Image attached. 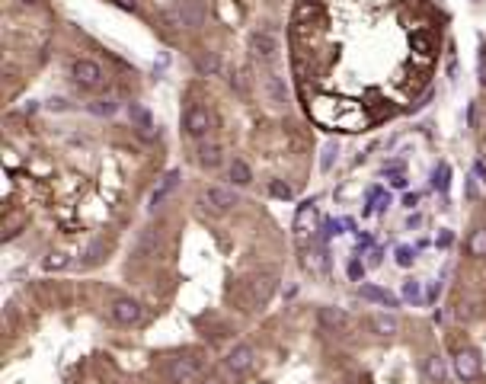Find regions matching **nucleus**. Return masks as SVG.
<instances>
[{"instance_id":"3","label":"nucleus","mask_w":486,"mask_h":384,"mask_svg":"<svg viewBox=\"0 0 486 384\" xmlns=\"http://www.w3.org/2000/svg\"><path fill=\"white\" fill-rule=\"evenodd\" d=\"M71 77H74V84L80 90H100L106 84L103 67L96 65L93 58H77L74 65H71Z\"/></svg>"},{"instance_id":"26","label":"nucleus","mask_w":486,"mask_h":384,"mask_svg":"<svg viewBox=\"0 0 486 384\" xmlns=\"http://www.w3.org/2000/svg\"><path fill=\"white\" fill-rule=\"evenodd\" d=\"M333 157H339V144H336V141H329L327 148H323V160H320V170H323V173L333 167Z\"/></svg>"},{"instance_id":"36","label":"nucleus","mask_w":486,"mask_h":384,"mask_svg":"<svg viewBox=\"0 0 486 384\" xmlns=\"http://www.w3.org/2000/svg\"><path fill=\"white\" fill-rule=\"evenodd\" d=\"M474 170H477V177H483V179H486V163H477Z\"/></svg>"},{"instance_id":"1","label":"nucleus","mask_w":486,"mask_h":384,"mask_svg":"<svg viewBox=\"0 0 486 384\" xmlns=\"http://www.w3.org/2000/svg\"><path fill=\"white\" fill-rule=\"evenodd\" d=\"M205 0H176L173 7L160 13V23L167 29H202L205 26Z\"/></svg>"},{"instance_id":"30","label":"nucleus","mask_w":486,"mask_h":384,"mask_svg":"<svg viewBox=\"0 0 486 384\" xmlns=\"http://www.w3.org/2000/svg\"><path fill=\"white\" fill-rule=\"evenodd\" d=\"M65 266H67V256L65 253H51L45 260V269H65Z\"/></svg>"},{"instance_id":"15","label":"nucleus","mask_w":486,"mask_h":384,"mask_svg":"<svg viewBox=\"0 0 486 384\" xmlns=\"http://www.w3.org/2000/svg\"><path fill=\"white\" fill-rule=\"evenodd\" d=\"M221 160H224V150H221V144H215V141L198 148V163H202V167L215 170V167H221Z\"/></svg>"},{"instance_id":"28","label":"nucleus","mask_w":486,"mask_h":384,"mask_svg":"<svg viewBox=\"0 0 486 384\" xmlns=\"http://www.w3.org/2000/svg\"><path fill=\"white\" fill-rule=\"evenodd\" d=\"M413 260H416V250H410V247H400V250H397V262H400L403 269L413 266Z\"/></svg>"},{"instance_id":"24","label":"nucleus","mask_w":486,"mask_h":384,"mask_svg":"<svg viewBox=\"0 0 486 384\" xmlns=\"http://www.w3.org/2000/svg\"><path fill=\"white\" fill-rule=\"evenodd\" d=\"M304 269L314 275H327V253H308L304 256Z\"/></svg>"},{"instance_id":"31","label":"nucleus","mask_w":486,"mask_h":384,"mask_svg":"<svg viewBox=\"0 0 486 384\" xmlns=\"http://www.w3.org/2000/svg\"><path fill=\"white\" fill-rule=\"evenodd\" d=\"M477 80L486 87V48H480V58H477Z\"/></svg>"},{"instance_id":"32","label":"nucleus","mask_w":486,"mask_h":384,"mask_svg":"<svg viewBox=\"0 0 486 384\" xmlns=\"http://www.w3.org/2000/svg\"><path fill=\"white\" fill-rule=\"evenodd\" d=\"M403 298H410V301L419 298V282H406L403 285Z\"/></svg>"},{"instance_id":"27","label":"nucleus","mask_w":486,"mask_h":384,"mask_svg":"<svg viewBox=\"0 0 486 384\" xmlns=\"http://www.w3.org/2000/svg\"><path fill=\"white\" fill-rule=\"evenodd\" d=\"M90 109H93L96 115H113L115 109H119V106H115L113 100H100V103H93V106H90Z\"/></svg>"},{"instance_id":"8","label":"nucleus","mask_w":486,"mask_h":384,"mask_svg":"<svg viewBox=\"0 0 486 384\" xmlns=\"http://www.w3.org/2000/svg\"><path fill=\"white\" fill-rule=\"evenodd\" d=\"M109 317L119 324V327H131L141 320V304L135 298H115L109 304Z\"/></svg>"},{"instance_id":"4","label":"nucleus","mask_w":486,"mask_h":384,"mask_svg":"<svg viewBox=\"0 0 486 384\" xmlns=\"http://www.w3.org/2000/svg\"><path fill=\"white\" fill-rule=\"evenodd\" d=\"M198 375H202V359L198 356H179L167 368L170 384H192Z\"/></svg>"},{"instance_id":"11","label":"nucleus","mask_w":486,"mask_h":384,"mask_svg":"<svg viewBox=\"0 0 486 384\" xmlns=\"http://www.w3.org/2000/svg\"><path fill=\"white\" fill-rule=\"evenodd\" d=\"M358 295H362L364 301H374V304H384V308H397L400 304V298L397 295H391L387 289H378V285H371V282H364V285H358Z\"/></svg>"},{"instance_id":"19","label":"nucleus","mask_w":486,"mask_h":384,"mask_svg":"<svg viewBox=\"0 0 486 384\" xmlns=\"http://www.w3.org/2000/svg\"><path fill=\"white\" fill-rule=\"evenodd\" d=\"M371 330L378 333V337H393L397 330H400V324L393 317H387V314H374L371 317Z\"/></svg>"},{"instance_id":"16","label":"nucleus","mask_w":486,"mask_h":384,"mask_svg":"<svg viewBox=\"0 0 486 384\" xmlns=\"http://www.w3.org/2000/svg\"><path fill=\"white\" fill-rule=\"evenodd\" d=\"M410 45H413V52H416L419 58H429L432 52H435V45H432V36H429V32H422V29H416V32L410 36Z\"/></svg>"},{"instance_id":"10","label":"nucleus","mask_w":486,"mask_h":384,"mask_svg":"<svg viewBox=\"0 0 486 384\" xmlns=\"http://www.w3.org/2000/svg\"><path fill=\"white\" fill-rule=\"evenodd\" d=\"M250 45H253V55H256V58H262V61H272V58H275V52H279V38L272 36L269 29H262V32H253Z\"/></svg>"},{"instance_id":"38","label":"nucleus","mask_w":486,"mask_h":384,"mask_svg":"<svg viewBox=\"0 0 486 384\" xmlns=\"http://www.w3.org/2000/svg\"><path fill=\"white\" fill-rule=\"evenodd\" d=\"M205 384H221V381H218V378H208V381Z\"/></svg>"},{"instance_id":"17","label":"nucleus","mask_w":486,"mask_h":384,"mask_svg":"<svg viewBox=\"0 0 486 384\" xmlns=\"http://www.w3.org/2000/svg\"><path fill=\"white\" fill-rule=\"evenodd\" d=\"M346 310H339V308H320V324L329 330H339V327H346Z\"/></svg>"},{"instance_id":"35","label":"nucleus","mask_w":486,"mask_h":384,"mask_svg":"<svg viewBox=\"0 0 486 384\" xmlns=\"http://www.w3.org/2000/svg\"><path fill=\"white\" fill-rule=\"evenodd\" d=\"M416 202H419V196H416V192H413V196H406V199H403V205H406V208H413V205H416Z\"/></svg>"},{"instance_id":"14","label":"nucleus","mask_w":486,"mask_h":384,"mask_svg":"<svg viewBox=\"0 0 486 384\" xmlns=\"http://www.w3.org/2000/svg\"><path fill=\"white\" fill-rule=\"evenodd\" d=\"M176 183H179V170H170L167 177L160 179V186L154 189V192H150V208H157L160 202H163V199H167L170 192H173V189H176Z\"/></svg>"},{"instance_id":"7","label":"nucleus","mask_w":486,"mask_h":384,"mask_svg":"<svg viewBox=\"0 0 486 384\" xmlns=\"http://www.w3.org/2000/svg\"><path fill=\"white\" fill-rule=\"evenodd\" d=\"M183 128H186L189 138H205L208 128H211V115H208L205 106H189L186 115H183Z\"/></svg>"},{"instance_id":"25","label":"nucleus","mask_w":486,"mask_h":384,"mask_svg":"<svg viewBox=\"0 0 486 384\" xmlns=\"http://www.w3.org/2000/svg\"><path fill=\"white\" fill-rule=\"evenodd\" d=\"M269 192H272L275 199H285V202L294 196V189H291L288 183H281V179H272V183H269Z\"/></svg>"},{"instance_id":"23","label":"nucleus","mask_w":486,"mask_h":384,"mask_svg":"<svg viewBox=\"0 0 486 384\" xmlns=\"http://www.w3.org/2000/svg\"><path fill=\"white\" fill-rule=\"evenodd\" d=\"M196 67H198V74H202V77H215L218 71H221V58H218V55H202L196 61Z\"/></svg>"},{"instance_id":"6","label":"nucleus","mask_w":486,"mask_h":384,"mask_svg":"<svg viewBox=\"0 0 486 384\" xmlns=\"http://www.w3.org/2000/svg\"><path fill=\"white\" fill-rule=\"evenodd\" d=\"M253 362H256V349L250 346V343H240V346H234L231 352H227L224 359V372L231 378H243L246 372L253 368Z\"/></svg>"},{"instance_id":"12","label":"nucleus","mask_w":486,"mask_h":384,"mask_svg":"<svg viewBox=\"0 0 486 384\" xmlns=\"http://www.w3.org/2000/svg\"><path fill=\"white\" fill-rule=\"evenodd\" d=\"M422 372H426V378H429L432 384H445V378H448V365H445V359H441L439 352L426 356V362H422Z\"/></svg>"},{"instance_id":"33","label":"nucleus","mask_w":486,"mask_h":384,"mask_svg":"<svg viewBox=\"0 0 486 384\" xmlns=\"http://www.w3.org/2000/svg\"><path fill=\"white\" fill-rule=\"evenodd\" d=\"M349 275H352V279H362V275H364V266H362L358 260H352V262H349Z\"/></svg>"},{"instance_id":"13","label":"nucleus","mask_w":486,"mask_h":384,"mask_svg":"<svg viewBox=\"0 0 486 384\" xmlns=\"http://www.w3.org/2000/svg\"><path fill=\"white\" fill-rule=\"evenodd\" d=\"M262 90H266V93H269V100L272 103H285V100H288V90H285V80H281L279 74H266L262 77Z\"/></svg>"},{"instance_id":"2","label":"nucleus","mask_w":486,"mask_h":384,"mask_svg":"<svg viewBox=\"0 0 486 384\" xmlns=\"http://www.w3.org/2000/svg\"><path fill=\"white\" fill-rule=\"evenodd\" d=\"M272 295H275V275H253V279L240 282V289L234 291L240 310L262 308V304H269Z\"/></svg>"},{"instance_id":"37","label":"nucleus","mask_w":486,"mask_h":384,"mask_svg":"<svg viewBox=\"0 0 486 384\" xmlns=\"http://www.w3.org/2000/svg\"><path fill=\"white\" fill-rule=\"evenodd\" d=\"M19 3H26V7H36L38 0H19Z\"/></svg>"},{"instance_id":"34","label":"nucleus","mask_w":486,"mask_h":384,"mask_svg":"<svg viewBox=\"0 0 486 384\" xmlns=\"http://www.w3.org/2000/svg\"><path fill=\"white\" fill-rule=\"evenodd\" d=\"M113 3L121 10H128V13H138V0H113Z\"/></svg>"},{"instance_id":"29","label":"nucleus","mask_w":486,"mask_h":384,"mask_svg":"<svg viewBox=\"0 0 486 384\" xmlns=\"http://www.w3.org/2000/svg\"><path fill=\"white\" fill-rule=\"evenodd\" d=\"M435 186H439L441 192H448V163H441V167L435 170Z\"/></svg>"},{"instance_id":"5","label":"nucleus","mask_w":486,"mask_h":384,"mask_svg":"<svg viewBox=\"0 0 486 384\" xmlns=\"http://www.w3.org/2000/svg\"><path fill=\"white\" fill-rule=\"evenodd\" d=\"M198 202H202L208 212L224 215V212H231V208L237 205V192H234V189H224V186H208V189H202Z\"/></svg>"},{"instance_id":"9","label":"nucleus","mask_w":486,"mask_h":384,"mask_svg":"<svg viewBox=\"0 0 486 384\" xmlns=\"http://www.w3.org/2000/svg\"><path fill=\"white\" fill-rule=\"evenodd\" d=\"M480 356L474 352V349H458L454 352V375L461 378V381H477L480 378Z\"/></svg>"},{"instance_id":"18","label":"nucleus","mask_w":486,"mask_h":384,"mask_svg":"<svg viewBox=\"0 0 486 384\" xmlns=\"http://www.w3.org/2000/svg\"><path fill=\"white\" fill-rule=\"evenodd\" d=\"M157 240H160V234L150 227V231H144L141 234V240H138V247H135V260H148L150 256V250L157 247Z\"/></svg>"},{"instance_id":"20","label":"nucleus","mask_w":486,"mask_h":384,"mask_svg":"<svg viewBox=\"0 0 486 384\" xmlns=\"http://www.w3.org/2000/svg\"><path fill=\"white\" fill-rule=\"evenodd\" d=\"M227 173H231V179H234V186H250V183H253L250 167H246V160H240V157L231 163V170H227Z\"/></svg>"},{"instance_id":"21","label":"nucleus","mask_w":486,"mask_h":384,"mask_svg":"<svg viewBox=\"0 0 486 384\" xmlns=\"http://www.w3.org/2000/svg\"><path fill=\"white\" fill-rule=\"evenodd\" d=\"M128 115H131V119H135V122L141 125V135H148V138H150V135H154V131H150V128H154V122H150V113H148V109H144V106L131 103V106H128Z\"/></svg>"},{"instance_id":"22","label":"nucleus","mask_w":486,"mask_h":384,"mask_svg":"<svg viewBox=\"0 0 486 384\" xmlns=\"http://www.w3.org/2000/svg\"><path fill=\"white\" fill-rule=\"evenodd\" d=\"M467 253L477 256V260H486V227H480V231H474V234H470Z\"/></svg>"}]
</instances>
